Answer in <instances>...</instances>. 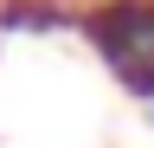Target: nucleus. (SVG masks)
I'll list each match as a JSON object with an SVG mask.
<instances>
[{
  "mask_svg": "<svg viewBox=\"0 0 154 148\" xmlns=\"http://www.w3.org/2000/svg\"><path fill=\"white\" fill-rule=\"evenodd\" d=\"M77 32L122 77L128 97L154 103V0H96V7H84Z\"/></svg>",
  "mask_w": 154,
  "mask_h": 148,
  "instance_id": "1",
  "label": "nucleus"
},
{
  "mask_svg": "<svg viewBox=\"0 0 154 148\" xmlns=\"http://www.w3.org/2000/svg\"><path fill=\"white\" fill-rule=\"evenodd\" d=\"M84 7L71 0H0V32H77Z\"/></svg>",
  "mask_w": 154,
  "mask_h": 148,
  "instance_id": "2",
  "label": "nucleus"
},
{
  "mask_svg": "<svg viewBox=\"0 0 154 148\" xmlns=\"http://www.w3.org/2000/svg\"><path fill=\"white\" fill-rule=\"evenodd\" d=\"M148 116H154V103H148Z\"/></svg>",
  "mask_w": 154,
  "mask_h": 148,
  "instance_id": "3",
  "label": "nucleus"
}]
</instances>
